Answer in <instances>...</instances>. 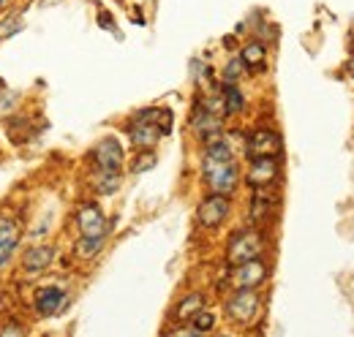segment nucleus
<instances>
[{
	"mask_svg": "<svg viewBox=\"0 0 354 337\" xmlns=\"http://www.w3.org/2000/svg\"><path fill=\"white\" fill-rule=\"evenodd\" d=\"M0 337H25V329H22L19 324H6V327L0 329Z\"/></svg>",
	"mask_w": 354,
	"mask_h": 337,
	"instance_id": "nucleus-26",
	"label": "nucleus"
},
{
	"mask_svg": "<svg viewBox=\"0 0 354 337\" xmlns=\"http://www.w3.org/2000/svg\"><path fill=\"white\" fill-rule=\"evenodd\" d=\"M352 49H354V36H352Z\"/></svg>",
	"mask_w": 354,
	"mask_h": 337,
	"instance_id": "nucleus-29",
	"label": "nucleus"
},
{
	"mask_svg": "<svg viewBox=\"0 0 354 337\" xmlns=\"http://www.w3.org/2000/svg\"><path fill=\"white\" fill-rule=\"evenodd\" d=\"M120 182H123L120 174H95L93 188H95V193H101V196H112V193L120 191Z\"/></svg>",
	"mask_w": 354,
	"mask_h": 337,
	"instance_id": "nucleus-19",
	"label": "nucleus"
},
{
	"mask_svg": "<svg viewBox=\"0 0 354 337\" xmlns=\"http://www.w3.org/2000/svg\"><path fill=\"white\" fill-rule=\"evenodd\" d=\"M22 229L14 218H0V267H6L11 261V256L19 245Z\"/></svg>",
	"mask_w": 354,
	"mask_h": 337,
	"instance_id": "nucleus-12",
	"label": "nucleus"
},
{
	"mask_svg": "<svg viewBox=\"0 0 354 337\" xmlns=\"http://www.w3.org/2000/svg\"><path fill=\"white\" fill-rule=\"evenodd\" d=\"M265 251V240L257 229H245L240 234L232 237L229 248H226V261L232 267H240V264H248V261H257Z\"/></svg>",
	"mask_w": 354,
	"mask_h": 337,
	"instance_id": "nucleus-3",
	"label": "nucleus"
},
{
	"mask_svg": "<svg viewBox=\"0 0 354 337\" xmlns=\"http://www.w3.org/2000/svg\"><path fill=\"white\" fill-rule=\"evenodd\" d=\"M22 30V17H8L3 25H0V39H8V36H17Z\"/></svg>",
	"mask_w": 354,
	"mask_h": 337,
	"instance_id": "nucleus-23",
	"label": "nucleus"
},
{
	"mask_svg": "<svg viewBox=\"0 0 354 337\" xmlns=\"http://www.w3.org/2000/svg\"><path fill=\"white\" fill-rule=\"evenodd\" d=\"M278 158H257L251 161V168H248V185L251 188H272L275 180H278Z\"/></svg>",
	"mask_w": 354,
	"mask_h": 337,
	"instance_id": "nucleus-11",
	"label": "nucleus"
},
{
	"mask_svg": "<svg viewBox=\"0 0 354 337\" xmlns=\"http://www.w3.org/2000/svg\"><path fill=\"white\" fill-rule=\"evenodd\" d=\"M6 3H8V0H0V6H6Z\"/></svg>",
	"mask_w": 354,
	"mask_h": 337,
	"instance_id": "nucleus-28",
	"label": "nucleus"
},
{
	"mask_svg": "<svg viewBox=\"0 0 354 337\" xmlns=\"http://www.w3.org/2000/svg\"><path fill=\"white\" fill-rule=\"evenodd\" d=\"M259 313H262V296L257 294V289H237L226 299V316L240 327L257 324Z\"/></svg>",
	"mask_w": 354,
	"mask_h": 337,
	"instance_id": "nucleus-2",
	"label": "nucleus"
},
{
	"mask_svg": "<svg viewBox=\"0 0 354 337\" xmlns=\"http://www.w3.org/2000/svg\"><path fill=\"white\" fill-rule=\"evenodd\" d=\"M199 310H205V299H202V294H185L183 296V302L175 307V318L177 321H191Z\"/></svg>",
	"mask_w": 354,
	"mask_h": 337,
	"instance_id": "nucleus-18",
	"label": "nucleus"
},
{
	"mask_svg": "<svg viewBox=\"0 0 354 337\" xmlns=\"http://www.w3.org/2000/svg\"><path fill=\"white\" fill-rule=\"evenodd\" d=\"M167 337H202V332H196L191 324H183V327H177V329H172Z\"/></svg>",
	"mask_w": 354,
	"mask_h": 337,
	"instance_id": "nucleus-25",
	"label": "nucleus"
},
{
	"mask_svg": "<svg viewBox=\"0 0 354 337\" xmlns=\"http://www.w3.org/2000/svg\"><path fill=\"white\" fill-rule=\"evenodd\" d=\"M267 280V264L265 261H248V264H240L234 267L232 272V283L234 289H259Z\"/></svg>",
	"mask_w": 354,
	"mask_h": 337,
	"instance_id": "nucleus-9",
	"label": "nucleus"
},
{
	"mask_svg": "<svg viewBox=\"0 0 354 337\" xmlns=\"http://www.w3.org/2000/svg\"><path fill=\"white\" fill-rule=\"evenodd\" d=\"M77 226H80V234L88 237V240H98V237H106L109 234V223H106L104 212H101L98 204H93V202L80 204V210H77Z\"/></svg>",
	"mask_w": 354,
	"mask_h": 337,
	"instance_id": "nucleus-6",
	"label": "nucleus"
},
{
	"mask_svg": "<svg viewBox=\"0 0 354 337\" xmlns=\"http://www.w3.org/2000/svg\"><path fill=\"white\" fill-rule=\"evenodd\" d=\"M104 240H106V237H98V240H88V237H80V242H77L74 253H77L80 258L90 261V258H95V256L101 253V248H104Z\"/></svg>",
	"mask_w": 354,
	"mask_h": 337,
	"instance_id": "nucleus-20",
	"label": "nucleus"
},
{
	"mask_svg": "<svg viewBox=\"0 0 354 337\" xmlns=\"http://www.w3.org/2000/svg\"><path fill=\"white\" fill-rule=\"evenodd\" d=\"M240 60H243V66H245V68L259 71V68L265 66V60H267L265 44H259V41L245 44V46H243V52H240Z\"/></svg>",
	"mask_w": 354,
	"mask_h": 337,
	"instance_id": "nucleus-17",
	"label": "nucleus"
},
{
	"mask_svg": "<svg viewBox=\"0 0 354 337\" xmlns=\"http://www.w3.org/2000/svg\"><path fill=\"white\" fill-rule=\"evenodd\" d=\"M229 212H232V202H229V196H207V199H202V204L196 207V220H199V226L202 229H218L223 220L229 218Z\"/></svg>",
	"mask_w": 354,
	"mask_h": 337,
	"instance_id": "nucleus-7",
	"label": "nucleus"
},
{
	"mask_svg": "<svg viewBox=\"0 0 354 337\" xmlns=\"http://www.w3.org/2000/svg\"><path fill=\"white\" fill-rule=\"evenodd\" d=\"M221 104H223V117H234L245 109V98L237 90V84H223L221 87Z\"/></svg>",
	"mask_w": 354,
	"mask_h": 337,
	"instance_id": "nucleus-16",
	"label": "nucleus"
},
{
	"mask_svg": "<svg viewBox=\"0 0 354 337\" xmlns=\"http://www.w3.org/2000/svg\"><path fill=\"white\" fill-rule=\"evenodd\" d=\"M202 177L213 196H232L240 185V168L234 164V150L226 139L205 147L202 155Z\"/></svg>",
	"mask_w": 354,
	"mask_h": 337,
	"instance_id": "nucleus-1",
	"label": "nucleus"
},
{
	"mask_svg": "<svg viewBox=\"0 0 354 337\" xmlns=\"http://www.w3.org/2000/svg\"><path fill=\"white\" fill-rule=\"evenodd\" d=\"M245 66H243V60L240 57H232L229 63H226V68H223V84H237L243 77H245Z\"/></svg>",
	"mask_w": 354,
	"mask_h": 337,
	"instance_id": "nucleus-21",
	"label": "nucleus"
},
{
	"mask_svg": "<svg viewBox=\"0 0 354 337\" xmlns=\"http://www.w3.org/2000/svg\"><path fill=\"white\" fill-rule=\"evenodd\" d=\"M191 128L199 136V142L207 147V144H216L223 136V117L216 115V112H210L205 104L196 101V106L191 112Z\"/></svg>",
	"mask_w": 354,
	"mask_h": 337,
	"instance_id": "nucleus-4",
	"label": "nucleus"
},
{
	"mask_svg": "<svg viewBox=\"0 0 354 337\" xmlns=\"http://www.w3.org/2000/svg\"><path fill=\"white\" fill-rule=\"evenodd\" d=\"M275 210V196L270 188H254V196H251V220L254 223H265L267 218Z\"/></svg>",
	"mask_w": 354,
	"mask_h": 337,
	"instance_id": "nucleus-15",
	"label": "nucleus"
},
{
	"mask_svg": "<svg viewBox=\"0 0 354 337\" xmlns=\"http://www.w3.org/2000/svg\"><path fill=\"white\" fill-rule=\"evenodd\" d=\"M218 337H226V335H218Z\"/></svg>",
	"mask_w": 354,
	"mask_h": 337,
	"instance_id": "nucleus-30",
	"label": "nucleus"
},
{
	"mask_svg": "<svg viewBox=\"0 0 354 337\" xmlns=\"http://www.w3.org/2000/svg\"><path fill=\"white\" fill-rule=\"evenodd\" d=\"M123 161H126L123 147H120V142L112 139V136L101 139V142L93 147V166L98 168V174H120V171H123Z\"/></svg>",
	"mask_w": 354,
	"mask_h": 337,
	"instance_id": "nucleus-5",
	"label": "nucleus"
},
{
	"mask_svg": "<svg viewBox=\"0 0 354 337\" xmlns=\"http://www.w3.org/2000/svg\"><path fill=\"white\" fill-rule=\"evenodd\" d=\"M191 327L196 329V332H210V329H216V316L210 313V310H199L194 318H191Z\"/></svg>",
	"mask_w": 354,
	"mask_h": 337,
	"instance_id": "nucleus-22",
	"label": "nucleus"
},
{
	"mask_svg": "<svg viewBox=\"0 0 354 337\" xmlns=\"http://www.w3.org/2000/svg\"><path fill=\"white\" fill-rule=\"evenodd\" d=\"M161 136H164L161 128L153 126V123H145V120H136V117H133L131 126H129V139H131L133 147H139V150L156 147V142H158Z\"/></svg>",
	"mask_w": 354,
	"mask_h": 337,
	"instance_id": "nucleus-13",
	"label": "nucleus"
},
{
	"mask_svg": "<svg viewBox=\"0 0 354 337\" xmlns=\"http://www.w3.org/2000/svg\"><path fill=\"white\" fill-rule=\"evenodd\" d=\"M153 166H156V155L147 150L145 155H139V158H136V164H133V171L139 174V171H147V168H153Z\"/></svg>",
	"mask_w": 354,
	"mask_h": 337,
	"instance_id": "nucleus-24",
	"label": "nucleus"
},
{
	"mask_svg": "<svg viewBox=\"0 0 354 337\" xmlns=\"http://www.w3.org/2000/svg\"><path fill=\"white\" fill-rule=\"evenodd\" d=\"M52 261H55V248L39 245V248L25 251V256H22V269H25L28 275H39V272H44Z\"/></svg>",
	"mask_w": 354,
	"mask_h": 337,
	"instance_id": "nucleus-14",
	"label": "nucleus"
},
{
	"mask_svg": "<svg viewBox=\"0 0 354 337\" xmlns=\"http://www.w3.org/2000/svg\"><path fill=\"white\" fill-rule=\"evenodd\" d=\"M68 307V291L66 289H60V286H46L41 289L39 294H36V310H39V316H60L63 310Z\"/></svg>",
	"mask_w": 354,
	"mask_h": 337,
	"instance_id": "nucleus-10",
	"label": "nucleus"
},
{
	"mask_svg": "<svg viewBox=\"0 0 354 337\" xmlns=\"http://www.w3.org/2000/svg\"><path fill=\"white\" fill-rule=\"evenodd\" d=\"M346 71L352 74V79H354V57H352V60H349V66H346Z\"/></svg>",
	"mask_w": 354,
	"mask_h": 337,
	"instance_id": "nucleus-27",
	"label": "nucleus"
},
{
	"mask_svg": "<svg viewBox=\"0 0 354 337\" xmlns=\"http://www.w3.org/2000/svg\"><path fill=\"white\" fill-rule=\"evenodd\" d=\"M245 155L251 161L257 158H278L281 155V136L275 131H267V128H259L248 136L245 142Z\"/></svg>",
	"mask_w": 354,
	"mask_h": 337,
	"instance_id": "nucleus-8",
	"label": "nucleus"
}]
</instances>
